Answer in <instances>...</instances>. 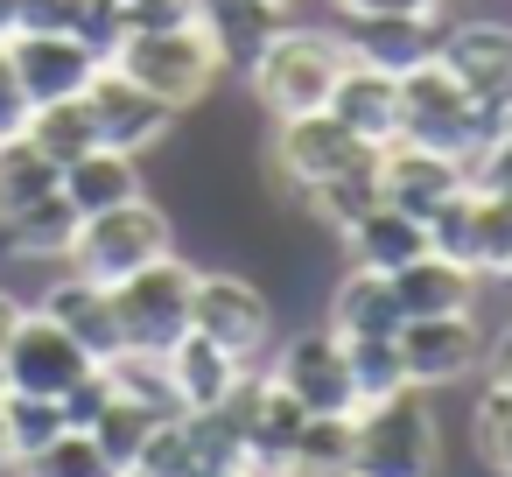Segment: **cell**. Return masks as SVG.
I'll list each match as a JSON object with an SVG mask.
<instances>
[{
    "instance_id": "cell-1",
    "label": "cell",
    "mask_w": 512,
    "mask_h": 477,
    "mask_svg": "<svg viewBox=\"0 0 512 477\" xmlns=\"http://www.w3.org/2000/svg\"><path fill=\"white\" fill-rule=\"evenodd\" d=\"M442 435L428 386H400L372 407H351V477H435Z\"/></svg>"
},
{
    "instance_id": "cell-2",
    "label": "cell",
    "mask_w": 512,
    "mask_h": 477,
    "mask_svg": "<svg viewBox=\"0 0 512 477\" xmlns=\"http://www.w3.org/2000/svg\"><path fill=\"white\" fill-rule=\"evenodd\" d=\"M106 64L113 71H127L141 92H155L162 106H197L211 85H218V71H225V57L211 50V36L197 29V22H176V29H127V36H113L106 43Z\"/></svg>"
},
{
    "instance_id": "cell-3",
    "label": "cell",
    "mask_w": 512,
    "mask_h": 477,
    "mask_svg": "<svg viewBox=\"0 0 512 477\" xmlns=\"http://www.w3.org/2000/svg\"><path fill=\"white\" fill-rule=\"evenodd\" d=\"M337 71H344V43H337V36H309V29H274V36L253 50V64H246L253 99H260L274 120L323 113Z\"/></svg>"
},
{
    "instance_id": "cell-4",
    "label": "cell",
    "mask_w": 512,
    "mask_h": 477,
    "mask_svg": "<svg viewBox=\"0 0 512 477\" xmlns=\"http://www.w3.org/2000/svg\"><path fill=\"white\" fill-rule=\"evenodd\" d=\"M162 253H169V218H162L148 197H127V204H113V211L78 218L64 267L85 274V281H99V288H120L127 274H141V267L162 260Z\"/></svg>"
},
{
    "instance_id": "cell-5",
    "label": "cell",
    "mask_w": 512,
    "mask_h": 477,
    "mask_svg": "<svg viewBox=\"0 0 512 477\" xmlns=\"http://www.w3.org/2000/svg\"><path fill=\"white\" fill-rule=\"evenodd\" d=\"M400 141H421V148H442V155H456L463 169L477 162V148H484V127H477V99L435 64V57H421V64H407L400 71Z\"/></svg>"
},
{
    "instance_id": "cell-6",
    "label": "cell",
    "mask_w": 512,
    "mask_h": 477,
    "mask_svg": "<svg viewBox=\"0 0 512 477\" xmlns=\"http://www.w3.org/2000/svg\"><path fill=\"white\" fill-rule=\"evenodd\" d=\"M190 288H197V267H183L176 253H162V260H148L141 274H127V281L113 288L120 344L169 351V344L190 330Z\"/></svg>"
},
{
    "instance_id": "cell-7",
    "label": "cell",
    "mask_w": 512,
    "mask_h": 477,
    "mask_svg": "<svg viewBox=\"0 0 512 477\" xmlns=\"http://www.w3.org/2000/svg\"><path fill=\"white\" fill-rule=\"evenodd\" d=\"M99 358L64 330L50 323L43 309H22V323L8 330V344H0V386H15V393H43V400H64Z\"/></svg>"
},
{
    "instance_id": "cell-8",
    "label": "cell",
    "mask_w": 512,
    "mask_h": 477,
    "mask_svg": "<svg viewBox=\"0 0 512 477\" xmlns=\"http://www.w3.org/2000/svg\"><path fill=\"white\" fill-rule=\"evenodd\" d=\"M0 43H8V71H15L22 113L50 106V99H78L92 85V71L106 64V50L92 36H29V29H8Z\"/></svg>"
},
{
    "instance_id": "cell-9",
    "label": "cell",
    "mask_w": 512,
    "mask_h": 477,
    "mask_svg": "<svg viewBox=\"0 0 512 477\" xmlns=\"http://www.w3.org/2000/svg\"><path fill=\"white\" fill-rule=\"evenodd\" d=\"M190 330L211 337L218 351H232L239 365H253L267 351V337H274V309L239 274H197V288H190Z\"/></svg>"
},
{
    "instance_id": "cell-10",
    "label": "cell",
    "mask_w": 512,
    "mask_h": 477,
    "mask_svg": "<svg viewBox=\"0 0 512 477\" xmlns=\"http://www.w3.org/2000/svg\"><path fill=\"white\" fill-rule=\"evenodd\" d=\"M372 183H379L386 204L428 218V211H442L456 190H470V169H463L456 155H442V148H421V141H400V134H393V141L372 148Z\"/></svg>"
},
{
    "instance_id": "cell-11",
    "label": "cell",
    "mask_w": 512,
    "mask_h": 477,
    "mask_svg": "<svg viewBox=\"0 0 512 477\" xmlns=\"http://www.w3.org/2000/svg\"><path fill=\"white\" fill-rule=\"evenodd\" d=\"M372 162V141L344 134L330 113H295V120H274V169L309 197L316 183L344 176V169H365Z\"/></svg>"
},
{
    "instance_id": "cell-12",
    "label": "cell",
    "mask_w": 512,
    "mask_h": 477,
    "mask_svg": "<svg viewBox=\"0 0 512 477\" xmlns=\"http://www.w3.org/2000/svg\"><path fill=\"white\" fill-rule=\"evenodd\" d=\"M85 106H92L99 148H127V155L155 148V141L176 127V106H162L155 92H141V85H134L127 71H113V64H99V71H92V85H85Z\"/></svg>"
},
{
    "instance_id": "cell-13",
    "label": "cell",
    "mask_w": 512,
    "mask_h": 477,
    "mask_svg": "<svg viewBox=\"0 0 512 477\" xmlns=\"http://www.w3.org/2000/svg\"><path fill=\"white\" fill-rule=\"evenodd\" d=\"M435 64L477 99V106H512V29L505 22H456L435 36Z\"/></svg>"
},
{
    "instance_id": "cell-14",
    "label": "cell",
    "mask_w": 512,
    "mask_h": 477,
    "mask_svg": "<svg viewBox=\"0 0 512 477\" xmlns=\"http://www.w3.org/2000/svg\"><path fill=\"white\" fill-rule=\"evenodd\" d=\"M393 344H400V365L414 386H449V379L484 365V337H477L470 309L463 316H407L393 330Z\"/></svg>"
},
{
    "instance_id": "cell-15",
    "label": "cell",
    "mask_w": 512,
    "mask_h": 477,
    "mask_svg": "<svg viewBox=\"0 0 512 477\" xmlns=\"http://www.w3.org/2000/svg\"><path fill=\"white\" fill-rule=\"evenodd\" d=\"M309 414H351V365H344V337L337 330H302L281 344V358L267 365Z\"/></svg>"
},
{
    "instance_id": "cell-16",
    "label": "cell",
    "mask_w": 512,
    "mask_h": 477,
    "mask_svg": "<svg viewBox=\"0 0 512 477\" xmlns=\"http://www.w3.org/2000/svg\"><path fill=\"white\" fill-rule=\"evenodd\" d=\"M344 134H358V141H393L400 134V71H379V64H358V57H344V71H337V85H330V106H323Z\"/></svg>"
},
{
    "instance_id": "cell-17",
    "label": "cell",
    "mask_w": 512,
    "mask_h": 477,
    "mask_svg": "<svg viewBox=\"0 0 512 477\" xmlns=\"http://www.w3.org/2000/svg\"><path fill=\"white\" fill-rule=\"evenodd\" d=\"M393 281V302H400V323L407 316H463L477 302V267L449 260V253H421L407 267L386 274Z\"/></svg>"
},
{
    "instance_id": "cell-18",
    "label": "cell",
    "mask_w": 512,
    "mask_h": 477,
    "mask_svg": "<svg viewBox=\"0 0 512 477\" xmlns=\"http://www.w3.org/2000/svg\"><path fill=\"white\" fill-rule=\"evenodd\" d=\"M50 323H64L92 358H113L120 351V316H113V288H99V281H85V274H57L50 288H43V302H36Z\"/></svg>"
},
{
    "instance_id": "cell-19",
    "label": "cell",
    "mask_w": 512,
    "mask_h": 477,
    "mask_svg": "<svg viewBox=\"0 0 512 477\" xmlns=\"http://www.w3.org/2000/svg\"><path fill=\"white\" fill-rule=\"evenodd\" d=\"M344 246H351V267L393 274V267H407V260L428 253V218H414V211H400V204L379 197L358 225H344Z\"/></svg>"
},
{
    "instance_id": "cell-20",
    "label": "cell",
    "mask_w": 512,
    "mask_h": 477,
    "mask_svg": "<svg viewBox=\"0 0 512 477\" xmlns=\"http://www.w3.org/2000/svg\"><path fill=\"white\" fill-rule=\"evenodd\" d=\"M344 57L379 64V71H407L421 57H435V22L428 15H351Z\"/></svg>"
},
{
    "instance_id": "cell-21",
    "label": "cell",
    "mask_w": 512,
    "mask_h": 477,
    "mask_svg": "<svg viewBox=\"0 0 512 477\" xmlns=\"http://www.w3.org/2000/svg\"><path fill=\"white\" fill-rule=\"evenodd\" d=\"M190 22L225 64H253V50L281 29V0H190Z\"/></svg>"
},
{
    "instance_id": "cell-22",
    "label": "cell",
    "mask_w": 512,
    "mask_h": 477,
    "mask_svg": "<svg viewBox=\"0 0 512 477\" xmlns=\"http://www.w3.org/2000/svg\"><path fill=\"white\" fill-rule=\"evenodd\" d=\"M71 232H78V204L64 190H43V197L15 204V211H0V239H8L15 260H64Z\"/></svg>"
},
{
    "instance_id": "cell-23",
    "label": "cell",
    "mask_w": 512,
    "mask_h": 477,
    "mask_svg": "<svg viewBox=\"0 0 512 477\" xmlns=\"http://www.w3.org/2000/svg\"><path fill=\"white\" fill-rule=\"evenodd\" d=\"M323 330H337L344 344H351V337H393V330H400L393 281H386L379 267H351V274L337 281V295H330V323H323Z\"/></svg>"
},
{
    "instance_id": "cell-24",
    "label": "cell",
    "mask_w": 512,
    "mask_h": 477,
    "mask_svg": "<svg viewBox=\"0 0 512 477\" xmlns=\"http://www.w3.org/2000/svg\"><path fill=\"white\" fill-rule=\"evenodd\" d=\"M57 190L78 204V218H92V211H113V204H127V197H141V169H134L127 148H85V155L57 176Z\"/></svg>"
},
{
    "instance_id": "cell-25",
    "label": "cell",
    "mask_w": 512,
    "mask_h": 477,
    "mask_svg": "<svg viewBox=\"0 0 512 477\" xmlns=\"http://www.w3.org/2000/svg\"><path fill=\"white\" fill-rule=\"evenodd\" d=\"M162 358H169V379H176V400H183V407H218V400L239 386V372H246L232 351H218V344L197 337V330H183Z\"/></svg>"
},
{
    "instance_id": "cell-26",
    "label": "cell",
    "mask_w": 512,
    "mask_h": 477,
    "mask_svg": "<svg viewBox=\"0 0 512 477\" xmlns=\"http://www.w3.org/2000/svg\"><path fill=\"white\" fill-rule=\"evenodd\" d=\"M43 162H57V176L85 155V148H99V127H92V106H85V92L78 99H50V106H29L22 113V127H15Z\"/></svg>"
},
{
    "instance_id": "cell-27",
    "label": "cell",
    "mask_w": 512,
    "mask_h": 477,
    "mask_svg": "<svg viewBox=\"0 0 512 477\" xmlns=\"http://www.w3.org/2000/svg\"><path fill=\"white\" fill-rule=\"evenodd\" d=\"M64 435V407L43 393H15L0 386V442H8V470H22L36 449H50Z\"/></svg>"
},
{
    "instance_id": "cell-28",
    "label": "cell",
    "mask_w": 512,
    "mask_h": 477,
    "mask_svg": "<svg viewBox=\"0 0 512 477\" xmlns=\"http://www.w3.org/2000/svg\"><path fill=\"white\" fill-rule=\"evenodd\" d=\"M463 260L477 274H512V190H470V246Z\"/></svg>"
},
{
    "instance_id": "cell-29",
    "label": "cell",
    "mask_w": 512,
    "mask_h": 477,
    "mask_svg": "<svg viewBox=\"0 0 512 477\" xmlns=\"http://www.w3.org/2000/svg\"><path fill=\"white\" fill-rule=\"evenodd\" d=\"M99 365H106L113 393L141 400V407H155V414H183V400H176V379H169V358H162V351L120 344V351H113V358H99Z\"/></svg>"
},
{
    "instance_id": "cell-30",
    "label": "cell",
    "mask_w": 512,
    "mask_h": 477,
    "mask_svg": "<svg viewBox=\"0 0 512 477\" xmlns=\"http://www.w3.org/2000/svg\"><path fill=\"white\" fill-rule=\"evenodd\" d=\"M288 477H351V414H309L288 449Z\"/></svg>"
},
{
    "instance_id": "cell-31",
    "label": "cell",
    "mask_w": 512,
    "mask_h": 477,
    "mask_svg": "<svg viewBox=\"0 0 512 477\" xmlns=\"http://www.w3.org/2000/svg\"><path fill=\"white\" fill-rule=\"evenodd\" d=\"M155 421H169V414H155V407H141V400L113 393V400H106V407L92 414V428H85V435H92V442H99V449H106V456L120 463V477H127V470H134V456L148 449Z\"/></svg>"
},
{
    "instance_id": "cell-32",
    "label": "cell",
    "mask_w": 512,
    "mask_h": 477,
    "mask_svg": "<svg viewBox=\"0 0 512 477\" xmlns=\"http://www.w3.org/2000/svg\"><path fill=\"white\" fill-rule=\"evenodd\" d=\"M344 365H351V400H358V407H372V400L414 386L393 337H351V344H344Z\"/></svg>"
},
{
    "instance_id": "cell-33",
    "label": "cell",
    "mask_w": 512,
    "mask_h": 477,
    "mask_svg": "<svg viewBox=\"0 0 512 477\" xmlns=\"http://www.w3.org/2000/svg\"><path fill=\"white\" fill-rule=\"evenodd\" d=\"M22 477H120V463H113L85 428H64L50 449H36V456L22 463Z\"/></svg>"
},
{
    "instance_id": "cell-34",
    "label": "cell",
    "mask_w": 512,
    "mask_h": 477,
    "mask_svg": "<svg viewBox=\"0 0 512 477\" xmlns=\"http://www.w3.org/2000/svg\"><path fill=\"white\" fill-rule=\"evenodd\" d=\"M43 190H57V162H43L22 134H0V211H15Z\"/></svg>"
},
{
    "instance_id": "cell-35",
    "label": "cell",
    "mask_w": 512,
    "mask_h": 477,
    "mask_svg": "<svg viewBox=\"0 0 512 477\" xmlns=\"http://www.w3.org/2000/svg\"><path fill=\"white\" fill-rule=\"evenodd\" d=\"M309 204H316V218H323V225H337V232H344V225H358V218L379 204L372 162H365V169H344V176H330V183H316V190H309Z\"/></svg>"
},
{
    "instance_id": "cell-36",
    "label": "cell",
    "mask_w": 512,
    "mask_h": 477,
    "mask_svg": "<svg viewBox=\"0 0 512 477\" xmlns=\"http://www.w3.org/2000/svg\"><path fill=\"white\" fill-rule=\"evenodd\" d=\"M470 428H477V456L498 470V477H512V386H484L477 393V414H470Z\"/></svg>"
},
{
    "instance_id": "cell-37",
    "label": "cell",
    "mask_w": 512,
    "mask_h": 477,
    "mask_svg": "<svg viewBox=\"0 0 512 477\" xmlns=\"http://www.w3.org/2000/svg\"><path fill=\"white\" fill-rule=\"evenodd\" d=\"M92 15H99V0H22L15 29H29V36H92Z\"/></svg>"
},
{
    "instance_id": "cell-38",
    "label": "cell",
    "mask_w": 512,
    "mask_h": 477,
    "mask_svg": "<svg viewBox=\"0 0 512 477\" xmlns=\"http://www.w3.org/2000/svg\"><path fill=\"white\" fill-rule=\"evenodd\" d=\"M106 400H113V379H106V365H92V372L57 400V407H64V428H92V414H99Z\"/></svg>"
},
{
    "instance_id": "cell-39",
    "label": "cell",
    "mask_w": 512,
    "mask_h": 477,
    "mask_svg": "<svg viewBox=\"0 0 512 477\" xmlns=\"http://www.w3.org/2000/svg\"><path fill=\"white\" fill-rule=\"evenodd\" d=\"M470 190H512V134L491 141V148L470 162Z\"/></svg>"
},
{
    "instance_id": "cell-40",
    "label": "cell",
    "mask_w": 512,
    "mask_h": 477,
    "mask_svg": "<svg viewBox=\"0 0 512 477\" xmlns=\"http://www.w3.org/2000/svg\"><path fill=\"white\" fill-rule=\"evenodd\" d=\"M344 15H442V0H337Z\"/></svg>"
},
{
    "instance_id": "cell-41",
    "label": "cell",
    "mask_w": 512,
    "mask_h": 477,
    "mask_svg": "<svg viewBox=\"0 0 512 477\" xmlns=\"http://www.w3.org/2000/svg\"><path fill=\"white\" fill-rule=\"evenodd\" d=\"M22 127V92H15V71H8V43H0V134Z\"/></svg>"
},
{
    "instance_id": "cell-42",
    "label": "cell",
    "mask_w": 512,
    "mask_h": 477,
    "mask_svg": "<svg viewBox=\"0 0 512 477\" xmlns=\"http://www.w3.org/2000/svg\"><path fill=\"white\" fill-rule=\"evenodd\" d=\"M484 372H491L498 386H512V330H498V337H491V351H484Z\"/></svg>"
},
{
    "instance_id": "cell-43",
    "label": "cell",
    "mask_w": 512,
    "mask_h": 477,
    "mask_svg": "<svg viewBox=\"0 0 512 477\" xmlns=\"http://www.w3.org/2000/svg\"><path fill=\"white\" fill-rule=\"evenodd\" d=\"M15 323H22V302H15L8 288H0V344H8V330H15Z\"/></svg>"
},
{
    "instance_id": "cell-44",
    "label": "cell",
    "mask_w": 512,
    "mask_h": 477,
    "mask_svg": "<svg viewBox=\"0 0 512 477\" xmlns=\"http://www.w3.org/2000/svg\"><path fill=\"white\" fill-rule=\"evenodd\" d=\"M15 15H22V0H0V36L15 29Z\"/></svg>"
},
{
    "instance_id": "cell-45",
    "label": "cell",
    "mask_w": 512,
    "mask_h": 477,
    "mask_svg": "<svg viewBox=\"0 0 512 477\" xmlns=\"http://www.w3.org/2000/svg\"><path fill=\"white\" fill-rule=\"evenodd\" d=\"M0 470H8V442H0Z\"/></svg>"
},
{
    "instance_id": "cell-46",
    "label": "cell",
    "mask_w": 512,
    "mask_h": 477,
    "mask_svg": "<svg viewBox=\"0 0 512 477\" xmlns=\"http://www.w3.org/2000/svg\"><path fill=\"white\" fill-rule=\"evenodd\" d=\"M239 477H260V470H239Z\"/></svg>"
},
{
    "instance_id": "cell-47",
    "label": "cell",
    "mask_w": 512,
    "mask_h": 477,
    "mask_svg": "<svg viewBox=\"0 0 512 477\" xmlns=\"http://www.w3.org/2000/svg\"><path fill=\"white\" fill-rule=\"evenodd\" d=\"M281 8H288V0H281Z\"/></svg>"
},
{
    "instance_id": "cell-48",
    "label": "cell",
    "mask_w": 512,
    "mask_h": 477,
    "mask_svg": "<svg viewBox=\"0 0 512 477\" xmlns=\"http://www.w3.org/2000/svg\"><path fill=\"white\" fill-rule=\"evenodd\" d=\"M113 8H120V0H113Z\"/></svg>"
}]
</instances>
